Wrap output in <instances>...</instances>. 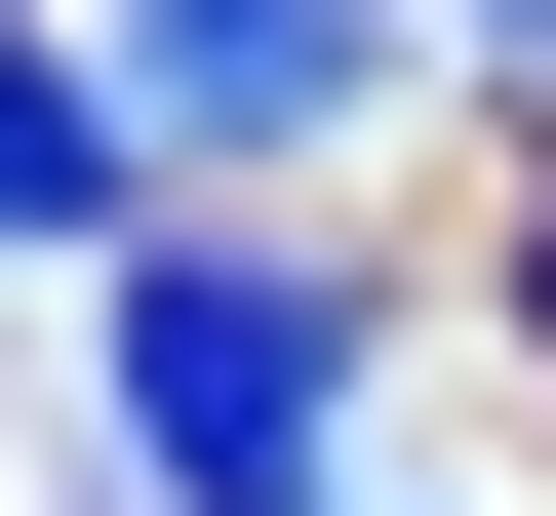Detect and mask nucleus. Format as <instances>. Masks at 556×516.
Masks as SVG:
<instances>
[{
  "label": "nucleus",
  "instance_id": "obj_1",
  "mask_svg": "<svg viewBox=\"0 0 556 516\" xmlns=\"http://www.w3.org/2000/svg\"><path fill=\"white\" fill-rule=\"evenodd\" d=\"M80 398H119V516H318L358 278L318 239H80Z\"/></svg>",
  "mask_w": 556,
  "mask_h": 516
},
{
  "label": "nucleus",
  "instance_id": "obj_2",
  "mask_svg": "<svg viewBox=\"0 0 556 516\" xmlns=\"http://www.w3.org/2000/svg\"><path fill=\"white\" fill-rule=\"evenodd\" d=\"M80 80H119V160H318V119L397 80V0H119Z\"/></svg>",
  "mask_w": 556,
  "mask_h": 516
},
{
  "label": "nucleus",
  "instance_id": "obj_3",
  "mask_svg": "<svg viewBox=\"0 0 556 516\" xmlns=\"http://www.w3.org/2000/svg\"><path fill=\"white\" fill-rule=\"evenodd\" d=\"M0 239H40V278H80V239H160V160H119V80H80V40H0Z\"/></svg>",
  "mask_w": 556,
  "mask_h": 516
},
{
  "label": "nucleus",
  "instance_id": "obj_4",
  "mask_svg": "<svg viewBox=\"0 0 556 516\" xmlns=\"http://www.w3.org/2000/svg\"><path fill=\"white\" fill-rule=\"evenodd\" d=\"M477 40H556V0H477Z\"/></svg>",
  "mask_w": 556,
  "mask_h": 516
},
{
  "label": "nucleus",
  "instance_id": "obj_5",
  "mask_svg": "<svg viewBox=\"0 0 556 516\" xmlns=\"http://www.w3.org/2000/svg\"><path fill=\"white\" fill-rule=\"evenodd\" d=\"M517 318H556V239H517Z\"/></svg>",
  "mask_w": 556,
  "mask_h": 516
},
{
  "label": "nucleus",
  "instance_id": "obj_6",
  "mask_svg": "<svg viewBox=\"0 0 556 516\" xmlns=\"http://www.w3.org/2000/svg\"><path fill=\"white\" fill-rule=\"evenodd\" d=\"M318 516H358V477H318Z\"/></svg>",
  "mask_w": 556,
  "mask_h": 516
}]
</instances>
